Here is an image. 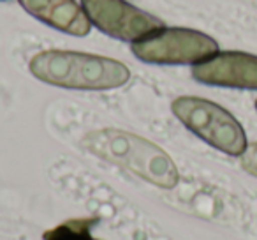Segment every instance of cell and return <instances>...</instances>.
I'll list each match as a JSON object with an SVG mask.
<instances>
[{
  "instance_id": "cell-3",
  "label": "cell",
  "mask_w": 257,
  "mask_h": 240,
  "mask_svg": "<svg viewBox=\"0 0 257 240\" xmlns=\"http://www.w3.org/2000/svg\"><path fill=\"white\" fill-rule=\"evenodd\" d=\"M171 110L180 122L217 150L232 157L245 152L246 133L234 115L213 101L196 96H182L173 101Z\"/></svg>"
},
{
  "instance_id": "cell-1",
  "label": "cell",
  "mask_w": 257,
  "mask_h": 240,
  "mask_svg": "<svg viewBox=\"0 0 257 240\" xmlns=\"http://www.w3.org/2000/svg\"><path fill=\"white\" fill-rule=\"evenodd\" d=\"M83 147L102 161L162 189H173L180 180L175 161L161 147L138 134L120 129L92 131L83 138Z\"/></svg>"
},
{
  "instance_id": "cell-8",
  "label": "cell",
  "mask_w": 257,
  "mask_h": 240,
  "mask_svg": "<svg viewBox=\"0 0 257 240\" xmlns=\"http://www.w3.org/2000/svg\"><path fill=\"white\" fill-rule=\"evenodd\" d=\"M97 217L67 219L43 233L44 240H100L93 236L92 229L97 226Z\"/></svg>"
},
{
  "instance_id": "cell-4",
  "label": "cell",
  "mask_w": 257,
  "mask_h": 240,
  "mask_svg": "<svg viewBox=\"0 0 257 240\" xmlns=\"http://www.w3.org/2000/svg\"><path fill=\"white\" fill-rule=\"evenodd\" d=\"M133 53L147 64L196 65L218 53V43L199 30L164 27L134 43Z\"/></svg>"
},
{
  "instance_id": "cell-9",
  "label": "cell",
  "mask_w": 257,
  "mask_h": 240,
  "mask_svg": "<svg viewBox=\"0 0 257 240\" xmlns=\"http://www.w3.org/2000/svg\"><path fill=\"white\" fill-rule=\"evenodd\" d=\"M239 165L248 175L257 179V141L248 143L241 155H239Z\"/></svg>"
},
{
  "instance_id": "cell-10",
  "label": "cell",
  "mask_w": 257,
  "mask_h": 240,
  "mask_svg": "<svg viewBox=\"0 0 257 240\" xmlns=\"http://www.w3.org/2000/svg\"><path fill=\"white\" fill-rule=\"evenodd\" d=\"M255 110H257V101H255Z\"/></svg>"
},
{
  "instance_id": "cell-2",
  "label": "cell",
  "mask_w": 257,
  "mask_h": 240,
  "mask_svg": "<svg viewBox=\"0 0 257 240\" xmlns=\"http://www.w3.org/2000/svg\"><path fill=\"white\" fill-rule=\"evenodd\" d=\"M29 67L41 82L72 90H113L131 79V71L125 64L81 51H41L34 55Z\"/></svg>"
},
{
  "instance_id": "cell-6",
  "label": "cell",
  "mask_w": 257,
  "mask_h": 240,
  "mask_svg": "<svg viewBox=\"0 0 257 240\" xmlns=\"http://www.w3.org/2000/svg\"><path fill=\"white\" fill-rule=\"evenodd\" d=\"M192 78L203 85L257 90V55L218 51L192 67Z\"/></svg>"
},
{
  "instance_id": "cell-5",
  "label": "cell",
  "mask_w": 257,
  "mask_h": 240,
  "mask_svg": "<svg viewBox=\"0 0 257 240\" xmlns=\"http://www.w3.org/2000/svg\"><path fill=\"white\" fill-rule=\"evenodd\" d=\"M90 23L106 36L125 43H138L164 29V22L141 11L127 0H81Z\"/></svg>"
},
{
  "instance_id": "cell-7",
  "label": "cell",
  "mask_w": 257,
  "mask_h": 240,
  "mask_svg": "<svg viewBox=\"0 0 257 240\" xmlns=\"http://www.w3.org/2000/svg\"><path fill=\"white\" fill-rule=\"evenodd\" d=\"M20 6L39 22L69 36L85 37L92 23L76 0H18Z\"/></svg>"
}]
</instances>
